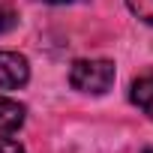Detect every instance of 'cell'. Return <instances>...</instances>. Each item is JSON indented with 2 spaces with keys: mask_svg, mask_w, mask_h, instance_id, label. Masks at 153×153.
Masks as SVG:
<instances>
[{
  "mask_svg": "<svg viewBox=\"0 0 153 153\" xmlns=\"http://www.w3.org/2000/svg\"><path fill=\"white\" fill-rule=\"evenodd\" d=\"M30 78V66L21 54L15 51H0V87L3 90H18Z\"/></svg>",
  "mask_w": 153,
  "mask_h": 153,
  "instance_id": "2",
  "label": "cell"
},
{
  "mask_svg": "<svg viewBox=\"0 0 153 153\" xmlns=\"http://www.w3.org/2000/svg\"><path fill=\"white\" fill-rule=\"evenodd\" d=\"M144 153H153V150H144Z\"/></svg>",
  "mask_w": 153,
  "mask_h": 153,
  "instance_id": "9",
  "label": "cell"
},
{
  "mask_svg": "<svg viewBox=\"0 0 153 153\" xmlns=\"http://www.w3.org/2000/svg\"><path fill=\"white\" fill-rule=\"evenodd\" d=\"M18 24V12L9 6V3H0V33H6Z\"/></svg>",
  "mask_w": 153,
  "mask_h": 153,
  "instance_id": "6",
  "label": "cell"
},
{
  "mask_svg": "<svg viewBox=\"0 0 153 153\" xmlns=\"http://www.w3.org/2000/svg\"><path fill=\"white\" fill-rule=\"evenodd\" d=\"M69 84L81 93H105L114 84V63L111 60H75L69 69Z\"/></svg>",
  "mask_w": 153,
  "mask_h": 153,
  "instance_id": "1",
  "label": "cell"
},
{
  "mask_svg": "<svg viewBox=\"0 0 153 153\" xmlns=\"http://www.w3.org/2000/svg\"><path fill=\"white\" fill-rule=\"evenodd\" d=\"M0 153H24V147L9 135H0Z\"/></svg>",
  "mask_w": 153,
  "mask_h": 153,
  "instance_id": "7",
  "label": "cell"
},
{
  "mask_svg": "<svg viewBox=\"0 0 153 153\" xmlns=\"http://www.w3.org/2000/svg\"><path fill=\"white\" fill-rule=\"evenodd\" d=\"M45 3H72V0H45Z\"/></svg>",
  "mask_w": 153,
  "mask_h": 153,
  "instance_id": "8",
  "label": "cell"
},
{
  "mask_svg": "<svg viewBox=\"0 0 153 153\" xmlns=\"http://www.w3.org/2000/svg\"><path fill=\"white\" fill-rule=\"evenodd\" d=\"M126 6H129V12H132L138 21L153 24V0H126Z\"/></svg>",
  "mask_w": 153,
  "mask_h": 153,
  "instance_id": "5",
  "label": "cell"
},
{
  "mask_svg": "<svg viewBox=\"0 0 153 153\" xmlns=\"http://www.w3.org/2000/svg\"><path fill=\"white\" fill-rule=\"evenodd\" d=\"M24 114L27 111H24L21 102L0 96V135H15L24 126Z\"/></svg>",
  "mask_w": 153,
  "mask_h": 153,
  "instance_id": "3",
  "label": "cell"
},
{
  "mask_svg": "<svg viewBox=\"0 0 153 153\" xmlns=\"http://www.w3.org/2000/svg\"><path fill=\"white\" fill-rule=\"evenodd\" d=\"M129 96L147 117H153V72H147V75H141V78L132 81V93Z\"/></svg>",
  "mask_w": 153,
  "mask_h": 153,
  "instance_id": "4",
  "label": "cell"
}]
</instances>
